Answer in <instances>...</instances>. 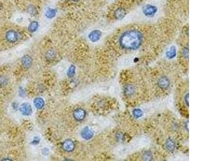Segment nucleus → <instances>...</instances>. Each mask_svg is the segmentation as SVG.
<instances>
[{"instance_id": "1", "label": "nucleus", "mask_w": 216, "mask_h": 161, "mask_svg": "<svg viewBox=\"0 0 216 161\" xmlns=\"http://www.w3.org/2000/svg\"><path fill=\"white\" fill-rule=\"evenodd\" d=\"M142 41V34L136 30L125 32L122 35L119 40L121 46L127 49H137L141 45Z\"/></svg>"}, {"instance_id": "2", "label": "nucleus", "mask_w": 216, "mask_h": 161, "mask_svg": "<svg viewBox=\"0 0 216 161\" xmlns=\"http://www.w3.org/2000/svg\"><path fill=\"white\" fill-rule=\"evenodd\" d=\"M19 36L20 34L14 30H10L6 32L5 37L6 40L9 43H15L19 39Z\"/></svg>"}, {"instance_id": "3", "label": "nucleus", "mask_w": 216, "mask_h": 161, "mask_svg": "<svg viewBox=\"0 0 216 161\" xmlns=\"http://www.w3.org/2000/svg\"><path fill=\"white\" fill-rule=\"evenodd\" d=\"M21 113L25 116H29L31 115L32 112V107L29 103H24L21 105L20 107Z\"/></svg>"}, {"instance_id": "4", "label": "nucleus", "mask_w": 216, "mask_h": 161, "mask_svg": "<svg viewBox=\"0 0 216 161\" xmlns=\"http://www.w3.org/2000/svg\"><path fill=\"white\" fill-rule=\"evenodd\" d=\"M73 116L77 121L83 120L85 117V111L81 108H78L74 111Z\"/></svg>"}, {"instance_id": "5", "label": "nucleus", "mask_w": 216, "mask_h": 161, "mask_svg": "<svg viewBox=\"0 0 216 161\" xmlns=\"http://www.w3.org/2000/svg\"><path fill=\"white\" fill-rule=\"evenodd\" d=\"M101 36H102V32L98 30H95L89 34L88 37L91 41L95 43L100 40Z\"/></svg>"}, {"instance_id": "6", "label": "nucleus", "mask_w": 216, "mask_h": 161, "mask_svg": "<svg viewBox=\"0 0 216 161\" xmlns=\"http://www.w3.org/2000/svg\"><path fill=\"white\" fill-rule=\"evenodd\" d=\"M75 147V143L71 140H67L64 141L62 145V148L63 150L67 152H72L74 150Z\"/></svg>"}, {"instance_id": "7", "label": "nucleus", "mask_w": 216, "mask_h": 161, "mask_svg": "<svg viewBox=\"0 0 216 161\" xmlns=\"http://www.w3.org/2000/svg\"><path fill=\"white\" fill-rule=\"evenodd\" d=\"M21 63H22V65L25 68L28 69L32 66V59L29 55H25V56H23V58L22 59Z\"/></svg>"}, {"instance_id": "8", "label": "nucleus", "mask_w": 216, "mask_h": 161, "mask_svg": "<svg viewBox=\"0 0 216 161\" xmlns=\"http://www.w3.org/2000/svg\"><path fill=\"white\" fill-rule=\"evenodd\" d=\"M81 134L82 138H83L85 140H89V139H91L93 135V132H92L91 130L87 127L84 128L82 130Z\"/></svg>"}, {"instance_id": "9", "label": "nucleus", "mask_w": 216, "mask_h": 161, "mask_svg": "<svg viewBox=\"0 0 216 161\" xmlns=\"http://www.w3.org/2000/svg\"><path fill=\"white\" fill-rule=\"evenodd\" d=\"M143 12L144 14H146V16H153L156 12V9L155 7L151 5H147L144 7L143 9Z\"/></svg>"}, {"instance_id": "10", "label": "nucleus", "mask_w": 216, "mask_h": 161, "mask_svg": "<svg viewBox=\"0 0 216 161\" xmlns=\"http://www.w3.org/2000/svg\"><path fill=\"white\" fill-rule=\"evenodd\" d=\"M158 84L160 87L163 89L168 87L169 85V80L168 78L166 77H162L159 79Z\"/></svg>"}, {"instance_id": "11", "label": "nucleus", "mask_w": 216, "mask_h": 161, "mask_svg": "<svg viewBox=\"0 0 216 161\" xmlns=\"http://www.w3.org/2000/svg\"><path fill=\"white\" fill-rule=\"evenodd\" d=\"M35 106L38 109H42L44 106V101L43 99L38 97L35 99L34 101Z\"/></svg>"}, {"instance_id": "12", "label": "nucleus", "mask_w": 216, "mask_h": 161, "mask_svg": "<svg viewBox=\"0 0 216 161\" xmlns=\"http://www.w3.org/2000/svg\"><path fill=\"white\" fill-rule=\"evenodd\" d=\"M56 14V10L55 9L49 8L46 10L45 16L47 18L51 19L55 17Z\"/></svg>"}, {"instance_id": "13", "label": "nucleus", "mask_w": 216, "mask_h": 161, "mask_svg": "<svg viewBox=\"0 0 216 161\" xmlns=\"http://www.w3.org/2000/svg\"><path fill=\"white\" fill-rule=\"evenodd\" d=\"M39 27V23L36 21H32L30 23L28 27V30L30 32H34L36 31Z\"/></svg>"}, {"instance_id": "14", "label": "nucleus", "mask_w": 216, "mask_h": 161, "mask_svg": "<svg viewBox=\"0 0 216 161\" xmlns=\"http://www.w3.org/2000/svg\"><path fill=\"white\" fill-rule=\"evenodd\" d=\"M176 54V49L175 47H171L166 54L168 57L170 59L173 58V57H175Z\"/></svg>"}, {"instance_id": "15", "label": "nucleus", "mask_w": 216, "mask_h": 161, "mask_svg": "<svg viewBox=\"0 0 216 161\" xmlns=\"http://www.w3.org/2000/svg\"><path fill=\"white\" fill-rule=\"evenodd\" d=\"M166 147L167 148L169 149V150H172L174 149V148L175 147V143L173 142V141L171 140V139H169L168 140L167 142H166Z\"/></svg>"}, {"instance_id": "16", "label": "nucleus", "mask_w": 216, "mask_h": 161, "mask_svg": "<svg viewBox=\"0 0 216 161\" xmlns=\"http://www.w3.org/2000/svg\"><path fill=\"white\" fill-rule=\"evenodd\" d=\"M75 73V67L73 65H71L70 67H69L68 72H67V75L69 77H73Z\"/></svg>"}, {"instance_id": "17", "label": "nucleus", "mask_w": 216, "mask_h": 161, "mask_svg": "<svg viewBox=\"0 0 216 161\" xmlns=\"http://www.w3.org/2000/svg\"><path fill=\"white\" fill-rule=\"evenodd\" d=\"M28 13L32 15H35L37 13L36 8L33 5H30L28 9Z\"/></svg>"}, {"instance_id": "18", "label": "nucleus", "mask_w": 216, "mask_h": 161, "mask_svg": "<svg viewBox=\"0 0 216 161\" xmlns=\"http://www.w3.org/2000/svg\"><path fill=\"white\" fill-rule=\"evenodd\" d=\"M115 15L117 18H122L124 16V11L123 9H119L116 10L115 13Z\"/></svg>"}, {"instance_id": "19", "label": "nucleus", "mask_w": 216, "mask_h": 161, "mask_svg": "<svg viewBox=\"0 0 216 161\" xmlns=\"http://www.w3.org/2000/svg\"><path fill=\"white\" fill-rule=\"evenodd\" d=\"M133 114H134L135 117L138 118H139V117L142 116L143 112L140 109H135L134 111V112H133Z\"/></svg>"}, {"instance_id": "20", "label": "nucleus", "mask_w": 216, "mask_h": 161, "mask_svg": "<svg viewBox=\"0 0 216 161\" xmlns=\"http://www.w3.org/2000/svg\"><path fill=\"white\" fill-rule=\"evenodd\" d=\"M7 83H8V80L6 77L5 76L0 77V86L4 87L5 85H7Z\"/></svg>"}, {"instance_id": "21", "label": "nucleus", "mask_w": 216, "mask_h": 161, "mask_svg": "<svg viewBox=\"0 0 216 161\" xmlns=\"http://www.w3.org/2000/svg\"><path fill=\"white\" fill-rule=\"evenodd\" d=\"M47 57L49 59L54 58L55 57V52L52 50H50L48 52V53L47 54Z\"/></svg>"}, {"instance_id": "22", "label": "nucleus", "mask_w": 216, "mask_h": 161, "mask_svg": "<svg viewBox=\"0 0 216 161\" xmlns=\"http://www.w3.org/2000/svg\"><path fill=\"white\" fill-rule=\"evenodd\" d=\"M39 141H40V139L38 138V137H37V138L36 137V138H35V139H34V140L32 141V143H33V144H34V145H37V144L39 143Z\"/></svg>"}, {"instance_id": "23", "label": "nucleus", "mask_w": 216, "mask_h": 161, "mask_svg": "<svg viewBox=\"0 0 216 161\" xmlns=\"http://www.w3.org/2000/svg\"><path fill=\"white\" fill-rule=\"evenodd\" d=\"M71 1H78L79 0H71Z\"/></svg>"}]
</instances>
